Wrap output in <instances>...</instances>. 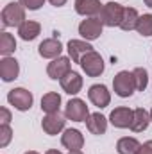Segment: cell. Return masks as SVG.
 I'll return each instance as SVG.
<instances>
[{"mask_svg":"<svg viewBox=\"0 0 152 154\" xmlns=\"http://www.w3.org/2000/svg\"><path fill=\"white\" fill-rule=\"evenodd\" d=\"M79 65H81L82 72H84L88 77H99L102 72H104V59H102L100 54L95 52V50L88 52V54L81 59Z\"/></svg>","mask_w":152,"mask_h":154,"instance_id":"obj_5","label":"cell"},{"mask_svg":"<svg viewBox=\"0 0 152 154\" xmlns=\"http://www.w3.org/2000/svg\"><path fill=\"white\" fill-rule=\"evenodd\" d=\"M66 50H68V56L74 63H81V59L93 50V47L88 43V41H82V39H70L68 45H66Z\"/></svg>","mask_w":152,"mask_h":154,"instance_id":"obj_13","label":"cell"},{"mask_svg":"<svg viewBox=\"0 0 152 154\" xmlns=\"http://www.w3.org/2000/svg\"><path fill=\"white\" fill-rule=\"evenodd\" d=\"M136 31H138V34H141V36H145V38L152 36V14L150 13L140 16L138 25H136Z\"/></svg>","mask_w":152,"mask_h":154,"instance_id":"obj_25","label":"cell"},{"mask_svg":"<svg viewBox=\"0 0 152 154\" xmlns=\"http://www.w3.org/2000/svg\"><path fill=\"white\" fill-rule=\"evenodd\" d=\"M38 52H39V56L45 57V59H56L63 52V43L57 38H47L39 43Z\"/></svg>","mask_w":152,"mask_h":154,"instance_id":"obj_11","label":"cell"},{"mask_svg":"<svg viewBox=\"0 0 152 154\" xmlns=\"http://www.w3.org/2000/svg\"><path fill=\"white\" fill-rule=\"evenodd\" d=\"M25 9H29V11H38L39 7L45 4V0H18Z\"/></svg>","mask_w":152,"mask_h":154,"instance_id":"obj_28","label":"cell"},{"mask_svg":"<svg viewBox=\"0 0 152 154\" xmlns=\"http://www.w3.org/2000/svg\"><path fill=\"white\" fill-rule=\"evenodd\" d=\"M88 99H90V102H91L93 106L104 109V108H108L109 102H111V93H109V90H108L104 84H93V86H90V90H88Z\"/></svg>","mask_w":152,"mask_h":154,"instance_id":"obj_9","label":"cell"},{"mask_svg":"<svg viewBox=\"0 0 152 154\" xmlns=\"http://www.w3.org/2000/svg\"><path fill=\"white\" fill-rule=\"evenodd\" d=\"M102 27L104 23L100 22V18L97 16H91V18H86L79 23V34L86 41H93V39H99L102 34Z\"/></svg>","mask_w":152,"mask_h":154,"instance_id":"obj_6","label":"cell"},{"mask_svg":"<svg viewBox=\"0 0 152 154\" xmlns=\"http://www.w3.org/2000/svg\"><path fill=\"white\" fill-rule=\"evenodd\" d=\"M86 127L91 134L100 136L108 131V118L104 115H100V113H90L88 120H86Z\"/></svg>","mask_w":152,"mask_h":154,"instance_id":"obj_18","label":"cell"},{"mask_svg":"<svg viewBox=\"0 0 152 154\" xmlns=\"http://www.w3.org/2000/svg\"><path fill=\"white\" fill-rule=\"evenodd\" d=\"M68 154H84V152H82V151H70Z\"/></svg>","mask_w":152,"mask_h":154,"instance_id":"obj_34","label":"cell"},{"mask_svg":"<svg viewBox=\"0 0 152 154\" xmlns=\"http://www.w3.org/2000/svg\"><path fill=\"white\" fill-rule=\"evenodd\" d=\"M75 11L81 16L91 18V16L100 14L102 5H100V0H75Z\"/></svg>","mask_w":152,"mask_h":154,"instance_id":"obj_17","label":"cell"},{"mask_svg":"<svg viewBox=\"0 0 152 154\" xmlns=\"http://www.w3.org/2000/svg\"><path fill=\"white\" fill-rule=\"evenodd\" d=\"M150 124V113L143 108H136L134 109V118H132V124H131V129L134 133H141L149 127Z\"/></svg>","mask_w":152,"mask_h":154,"instance_id":"obj_21","label":"cell"},{"mask_svg":"<svg viewBox=\"0 0 152 154\" xmlns=\"http://www.w3.org/2000/svg\"><path fill=\"white\" fill-rule=\"evenodd\" d=\"M61 108V95L56 91H48L41 97V111H45L47 115L50 113H59Z\"/></svg>","mask_w":152,"mask_h":154,"instance_id":"obj_19","label":"cell"},{"mask_svg":"<svg viewBox=\"0 0 152 154\" xmlns=\"http://www.w3.org/2000/svg\"><path fill=\"white\" fill-rule=\"evenodd\" d=\"M25 154H39V152H36V151H29V152H25Z\"/></svg>","mask_w":152,"mask_h":154,"instance_id":"obj_35","label":"cell"},{"mask_svg":"<svg viewBox=\"0 0 152 154\" xmlns=\"http://www.w3.org/2000/svg\"><path fill=\"white\" fill-rule=\"evenodd\" d=\"M132 118H134V109L120 106V108H114L113 111H111L109 122L113 124L114 127H118V129H125V127H131Z\"/></svg>","mask_w":152,"mask_h":154,"instance_id":"obj_10","label":"cell"},{"mask_svg":"<svg viewBox=\"0 0 152 154\" xmlns=\"http://www.w3.org/2000/svg\"><path fill=\"white\" fill-rule=\"evenodd\" d=\"M113 90L114 93L122 99H127L134 93L136 90V82H134V75L132 72H127V70H122L118 72L113 79Z\"/></svg>","mask_w":152,"mask_h":154,"instance_id":"obj_2","label":"cell"},{"mask_svg":"<svg viewBox=\"0 0 152 154\" xmlns=\"http://www.w3.org/2000/svg\"><path fill=\"white\" fill-rule=\"evenodd\" d=\"M59 84H61V88H63L65 93H68V95H77V93L81 91V88H82V77L79 75L77 72H72V70H70L66 75L59 81Z\"/></svg>","mask_w":152,"mask_h":154,"instance_id":"obj_16","label":"cell"},{"mask_svg":"<svg viewBox=\"0 0 152 154\" xmlns=\"http://www.w3.org/2000/svg\"><path fill=\"white\" fill-rule=\"evenodd\" d=\"M45 154H63V152H61V151H56V149H48Z\"/></svg>","mask_w":152,"mask_h":154,"instance_id":"obj_32","label":"cell"},{"mask_svg":"<svg viewBox=\"0 0 152 154\" xmlns=\"http://www.w3.org/2000/svg\"><path fill=\"white\" fill-rule=\"evenodd\" d=\"M11 138H13V129H11V125L0 124V147H2V149L7 147L9 142H11Z\"/></svg>","mask_w":152,"mask_h":154,"instance_id":"obj_27","label":"cell"},{"mask_svg":"<svg viewBox=\"0 0 152 154\" xmlns=\"http://www.w3.org/2000/svg\"><path fill=\"white\" fill-rule=\"evenodd\" d=\"M123 5L116 4V2H108L102 5V11H100V22L106 25V27H120V22H122V16H123Z\"/></svg>","mask_w":152,"mask_h":154,"instance_id":"obj_3","label":"cell"},{"mask_svg":"<svg viewBox=\"0 0 152 154\" xmlns=\"http://www.w3.org/2000/svg\"><path fill=\"white\" fill-rule=\"evenodd\" d=\"M138 20H140V14L134 7H125L123 9V16H122V22H120V29L122 31H134L136 25H138Z\"/></svg>","mask_w":152,"mask_h":154,"instance_id":"obj_23","label":"cell"},{"mask_svg":"<svg viewBox=\"0 0 152 154\" xmlns=\"http://www.w3.org/2000/svg\"><path fill=\"white\" fill-rule=\"evenodd\" d=\"M143 2H145V5H147V7H150V9H152V0H143Z\"/></svg>","mask_w":152,"mask_h":154,"instance_id":"obj_33","label":"cell"},{"mask_svg":"<svg viewBox=\"0 0 152 154\" xmlns=\"http://www.w3.org/2000/svg\"><path fill=\"white\" fill-rule=\"evenodd\" d=\"M14 50H16V39H14V36L9 34L7 31H4V32L0 34V54H2L4 57H7V56H11Z\"/></svg>","mask_w":152,"mask_h":154,"instance_id":"obj_24","label":"cell"},{"mask_svg":"<svg viewBox=\"0 0 152 154\" xmlns=\"http://www.w3.org/2000/svg\"><path fill=\"white\" fill-rule=\"evenodd\" d=\"M7 102L11 106H14V109H18V111H29L34 102V97L25 88H14L7 93Z\"/></svg>","mask_w":152,"mask_h":154,"instance_id":"obj_4","label":"cell"},{"mask_svg":"<svg viewBox=\"0 0 152 154\" xmlns=\"http://www.w3.org/2000/svg\"><path fill=\"white\" fill-rule=\"evenodd\" d=\"M65 116L68 120H74V122H86L88 116H90V109L86 106L84 100L81 99H72L66 108H65Z\"/></svg>","mask_w":152,"mask_h":154,"instance_id":"obj_7","label":"cell"},{"mask_svg":"<svg viewBox=\"0 0 152 154\" xmlns=\"http://www.w3.org/2000/svg\"><path fill=\"white\" fill-rule=\"evenodd\" d=\"M70 70H72L70 57H65V56H59V57L52 59L48 63V66H47V74H48L50 79H54V81H61Z\"/></svg>","mask_w":152,"mask_h":154,"instance_id":"obj_8","label":"cell"},{"mask_svg":"<svg viewBox=\"0 0 152 154\" xmlns=\"http://www.w3.org/2000/svg\"><path fill=\"white\" fill-rule=\"evenodd\" d=\"M23 22H25V7L20 2H11L2 9L4 27H20Z\"/></svg>","mask_w":152,"mask_h":154,"instance_id":"obj_1","label":"cell"},{"mask_svg":"<svg viewBox=\"0 0 152 154\" xmlns=\"http://www.w3.org/2000/svg\"><path fill=\"white\" fill-rule=\"evenodd\" d=\"M132 75H134V82H136V90L138 91H145L147 86H149V74L145 68L138 66L132 70Z\"/></svg>","mask_w":152,"mask_h":154,"instance_id":"obj_26","label":"cell"},{"mask_svg":"<svg viewBox=\"0 0 152 154\" xmlns=\"http://www.w3.org/2000/svg\"><path fill=\"white\" fill-rule=\"evenodd\" d=\"M54 7H61V5H65L66 4V0H48Z\"/></svg>","mask_w":152,"mask_h":154,"instance_id":"obj_31","label":"cell"},{"mask_svg":"<svg viewBox=\"0 0 152 154\" xmlns=\"http://www.w3.org/2000/svg\"><path fill=\"white\" fill-rule=\"evenodd\" d=\"M138 154H152V140H149V142H145L141 147H140V151H138Z\"/></svg>","mask_w":152,"mask_h":154,"instance_id":"obj_30","label":"cell"},{"mask_svg":"<svg viewBox=\"0 0 152 154\" xmlns=\"http://www.w3.org/2000/svg\"><path fill=\"white\" fill-rule=\"evenodd\" d=\"M65 124H66V120L59 115V113H50V115H47L41 120L43 131H45L47 134H50V136L59 134V133L65 129Z\"/></svg>","mask_w":152,"mask_h":154,"instance_id":"obj_15","label":"cell"},{"mask_svg":"<svg viewBox=\"0 0 152 154\" xmlns=\"http://www.w3.org/2000/svg\"><path fill=\"white\" fill-rule=\"evenodd\" d=\"M150 122H152V109H150Z\"/></svg>","mask_w":152,"mask_h":154,"instance_id":"obj_36","label":"cell"},{"mask_svg":"<svg viewBox=\"0 0 152 154\" xmlns=\"http://www.w3.org/2000/svg\"><path fill=\"white\" fill-rule=\"evenodd\" d=\"M41 32V25L34 20H25L20 27H18V34L23 41H32L36 39Z\"/></svg>","mask_w":152,"mask_h":154,"instance_id":"obj_20","label":"cell"},{"mask_svg":"<svg viewBox=\"0 0 152 154\" xmlns=\"http://www.w3.org/2000/svg\"><path fill=\"white\" fill-rule=\"evenodd\" d=\"M11 122V111L7 108H0V124H7Z\"/></svg>","mask_w":152,"mask_h":154,"instance_id":"obj_29","label":"cell"},{"mask_svg":"<svg viewBox=\"0 0 152 154\" xmlns=\"http://www.w3.org/2000/svg\"><path fill=\"white\" fill-rule=\"evenodd\" d=\"M140 147H141V143L136 138H131V136H123L116 142L118 154H138Z\"/></svg>","mask_w":152,"mask_h":154,"instance_id":"obj_22","label":"cell"},{"mask_svg":"<svg viewBox=\"0 0 152 154\" xmlns=\"http://www.w3.org/2000/svg\"><path fill=\"white\" fill-rule=\"evenodd\" d=\"M20 75V65L14 57L7 56V57H2L0 59V77L4 82H11L14 79H18Z\"/></svg>","mask_w":152,"mask_h":154,"instance_id":"obj_12","label":"cell"},{"mask_svg":"<svg viewBox=\"0 0 152 154\" xmlns=\"http://www.w3.org/2000/svg\"><path fill=\"white\" fill-rule=\"evenodd\" d=\"M61 143L68 151H81L84 145V136L79 129H65L61 134Z\"/></svg>","mask_w":152,"mask_h":154,"instance_id":"obj_14","label":"cell"}]
</instances>
